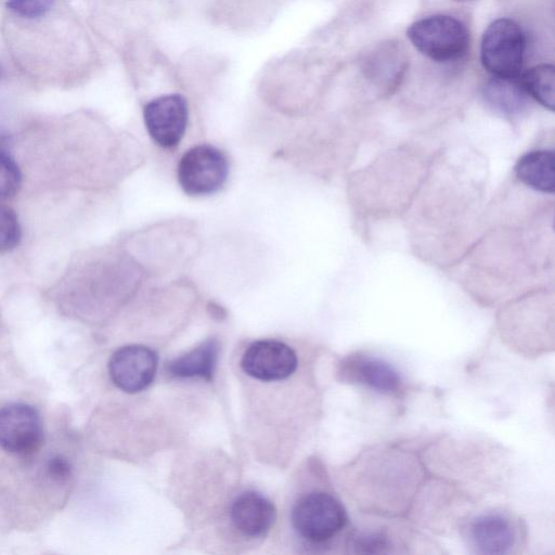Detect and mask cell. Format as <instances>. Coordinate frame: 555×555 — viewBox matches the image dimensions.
<instances>
[{"label": "cell", "instance_id": "1", "mask_svg": "<svg viewBox=\"0 0 555 555\" xmlns=\"http://www.w3.org/2000/svg\"><path fill=\"white\" fill-rule=\"evenodd\" d=\"M411 43L436 62L461 59L469 46V33L459 20L431 15L414 22L406 30Z\"/></svg>", "mask_w": 555, "mask_h": 555}, {"label": "cell", "instance_id": "2", "mask_svg": "<svg viewBox=\"0 0 555 555\" xmlns=\"http://www.w3.org/2000/svg\"><path fill=\"white\" fill-rule=\"evenodd\" d=\"M526 41L520 26L499 18L485 30L480 57L483 67L495 77L515 78L522 66Z\"/></svg>", "mask_w": 555, "mask_h": 555}, {"label": "cell", "instance_id": "3", "mask_svg": "<svg viewBox=\"0 0 555 555\" xmlns=\"http://www.w3.org/2000/svg\"><path fill=\"white\" fill-rule=\"evenodd\" d=\"M229 175L225 154L210 144H198L189 149L180 158L177 169L178 182L184 193L204 196L218 192Z\"/></svg>", "mask_w": 555, "mask_h": 555}, {"label": "cell", "instance_id": "4", "mask_svg": "<svg viewBox=\"0 0 555 555\" xmlns=\"http://www.w3.org/2000/svg\"><path fill=\"white\" fill-rule=\"evenodd\" d=\"M346 521L344 506L325 492L304 495L292 509V524L296 532L314 543L333 538L344 528Z\"/></svg>", "mask_w": 555, "mask_h": 555}, {"label": "cell", "instance_id": "5", "mask_svg": "<svg viewBox=\"0 0 555 555\" xmlns=\"http://www.w3.org/2000/svg\"><path fill=\"white\" fill-rule=\"evenodd\" d=\"M43 427L38 411L27 403L0 408V448L16 455H30L39 449Z\"/></svg>", "mask_w": 555, "mask_h": 555}, {"label": "cell", "instance_id": "6", "mask_svg": "<svg viewBox=\"0 0 555 555\" xmlns=\"http://www.w3.org/2000/svg\"><path fill=\"white\" fill-rule=\"evenodd\" d=\"M143 118L152 140L160 147L171 149L184 135L189 118L188 102L177 93L160 95L144 106Z\"/></svg>", "mask_w": 555, "mask_h": 555}, {"label": "cell", "instance_id": "7", "mask_svg": "<svg viewBox=\"0 0 555 555\" xmlns=\"http://www.w3.org/2000/svg\"><path fill=\"white\" fill-rule=\"evenodd\" d=\"M297 364L295 351L288 345L272 339L250 344L241 360L243 371L262 382L285 379L296 371Z\"/></svg>", "mask_w": 555, "mask_h": 555}, {"label": "cell", "instance_id": "8", "mask_svg": "<svg viewBox=\"0 0 555 555\" xmlns=\"http://www.w3.org/2000/svg\"><path fill=\"white\" fill-rule=\"evenodd\" d=\"M156 370V353L141 345L119 348L108 362L111 379L120 390L128 393L147 388L155 377Z\"/></svg>", "mask_w": 555, "mask_h": 555}, {"label": "cell", "instance_id": "9", "mask_svg": "<svg viewBox=\"0 0 555 555\" xmlns=\"http://www.w3.org/2000/svg\"><path fill=\"white\" fill-rule=\"evenodd\" d=\"M230 516L233 526L245 537L264 535L272 527L276 511L273 503L262 494L246 491L235 498Z\"/></svg>", "mask_w": 555, "mask_h": 555}, {"label": "cell", "instance_id": "10", "mask_svg": "<svg viewBox=\"0 0 555 555\" xmlns=\"http://www.w3.org/2000/svg\"><path fill=\"white\" fill-rule=\"evenodd\" d=\"M469 537L478 553L490 555L507 553L515 540L512 525L498 514L477 517L470 525Z\"/></svg>", "mask_w": 555, "mask_h": 555}, {"label": "cell", "instance_id": "11", "mask_svg": "<svg viewBox=\"0 0 555 555\" xmlns=\"http://www.w3.org/2000/svg\"><path fill=\"white\" fill-rule=\"evenodd\" d=\"M406 67V59L400 47L387 42L373 49L364 60V73L378 88H395Z\"/></svg>", "mask_w": 555, "mask_h": 555}, {"label": "cell", "instance_id": "12", "mask_svg": "<svg viewBox=\"0 0 555 555\" xmlns=\"http://www.w3.org/2000/svg\"><path fill=\"white\" fill-rule=\"evenodd\" d=\"M347 374L352 380L383 393H396L402 386L398 371L383 359L359 356L347 362Z\"/></svg>", "mask_w": 555, "mask_h": 555}, {"label": "cell", "instance_id": "13", "mask_svg": "<svg viewBox=\"0 0 555 555\" xmlns=\"http://www.w3.org/2000/svg\"><path fill=\"white\" fill-rule=\"evenodd\" d=\"M515 172L527 186L552 194L555 190L554 152L538 150L525 154L518 159Z\"/></svg>", "mask_w": 555, "mask_h": 555}, {"label": "cell", "instance_id": "14", "mask_svg": "<svg viewBox=\"0 0 555 555\" xmlns=\"http://www.w3.org/2000/svg\"><path fill=\"white\" fill-rule=\"evenodd\" d=\"M219 345L208 339L190 352L167 363V372L175 377H202L210 380L214 376Z\"/></svg>", "mask_w": 555, "mask_h": 555}, {"label": "cell", "instance_id": "15", "mask_svg": "<svg viewBox=\"0 0 555 555\" xmlns=\"http://www.w3.org/2000/svg\"><path fill=\"white\" fill-rule=\"evenodd\" d=\"M483 99L493 111L509 117L527 106V92L515 78L494 77L485 86Z\"/></svg>", "mask_w": 555, "mask_h": 555}, {"label": "cell", "instance_id": "16", "mask_svg": "<svg viewBox=\"0 0 555 555\" xmlns=\"http://www.w3.org/2000/svg\"><path fill=\"white\" fill-rule=\"evenodd\" d=\"M527 94L544 107L554 111L555 106V68L550 64L534 66L527 70L520 79Z\"/></svg>", "mask_w": 555, "mask_h": 555}, {"label": "cell", "instance_id": "17", "mask_svg": "<svg viewBox=\"0 0 555 555\" xmlns=\"http://www.w3.org/2000/svg\"><path fill=\"white\" fill-rule=\"evenodd\" d=\"M21 227L13 209L0 206V253L13 249L20 242Z\"/></svg>", "mask_w": 555, "mask_h": 555}, {"label": "cell", "instance_id": "18", "mask_svg": "<svg viewBox=\"0 0 555 555\" xmlns=\"http://www.w3.org/2000/svg\"><path fill=\"white\" fill-rule=\"evenodd\" d=\"M21 184L18 166L8 154L0 151V203L12 197Z\"/></svg>", "mask_w": 555, "mask_h": 555}, {"label": "cell", "instance_id": "19", "mask_svg": "<svg viewBox=\"0 0 555 555\" xmlns=\"http://www.w3.org/2000/svg\"><path fill=\"white\" fill-rule=\"evenodd\" d=\"M54 0H7V8L23 18H38L49 12Z\"/></svg>", "mask_w": 555, "mask_h": 555}, {"label": "cell", "instance_id": "20", "mask_svg": "<svg viewBox=\"0 0 555 555\" xmlns=\"http://www.w3.org/2000/svg\"><path fill=\"white\" fill-rule=\"evenodd\" d=\"M353 546L358 553H385L389 543L380 533H365L354 539Z\"/></svg>", "mask_w": 555, "mask_h": 555}, {"label": "cell", "instance_id": "21", "mask_svg": "<svg viewBox=\"0 0 555 555\" xmlns=\"http://www.w3.org/2000/svg\"><path fill=\"white\" fill-rule=\"evenodd\" d=\"M48 476L57 482L67 480L72 475V464L65 456L61 454L52 455L47 462Z\"/></svg>", "mask_w": 555, "mask_h": 555}, {"label": "cell", "instance_id": "22", "mask_svg": "<svg viewBox=\"0 0 555 555\" xmlns=\"http://www.w3.org/2000/svg\"><path fill=\"white\" fill-rule=\"evenodd\" d=\"M2 74H3V70H2V68L0 66V78H1Z\"/></svg>", "mask_w": 555, "mask_h": 555}, {"label": "cell", "instance_id": "23", "mask_svg": "<svg viewBox=\"0 0 555 555\" xmlns=\"http://www.w3.org/2000/svg\"><path fill=\"white\" fill-rule=\"evenodd\" d=\"M455 1H470V0H455Z\"/></svg>", "mask_w": 555, "mask_h": 555}]
</instances>
